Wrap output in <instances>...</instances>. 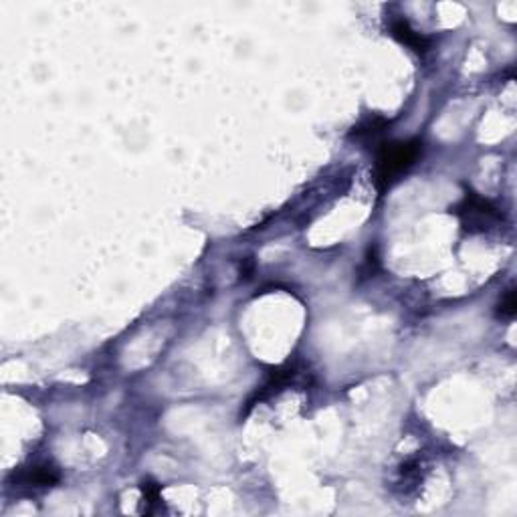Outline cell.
I'll return each mask as SVG.
<instances>
[{"mask_svg": "<svg viewBox=\"0 0 517 517\" xmlns=\"http://www.w3.org/2000/svg\"><path fill=\"white\" fill-rule=\"evenodd\" d=\"M420 154H423V143L418 140L382 143L376 152V188L380 192L388 190L418 160Z\"/></svg>", "mask_w": 517, "mask_h": 517, "instance_id": "cell-1", "label": "cell"}, {"mask_svg": "<svg viewBox=\"0 0 517 517\" xmlns=\"http://www.w3.org/2000/svg\"><path fill=\"white\" fill-rule=\"evenodd\" d=\"M457 214L465 229L469 231H487L493 222H497L501 218L497 208L489 200L477 197V194H467L463 202L459 204Z\"/></svg>", "mask_w": 517, "mask_h": 517, "instance_id": "cell-2", "label": "cell"}, {"mask_svg": "<svg viewBox=\"0 0 517 517\" xmlns=\"http://www.w3.org/2000/svg\"><path fill=\"white\" fill-rule=\"evenodd\" d=\"M516 307H517L516 291H514V289H509V291L505 293V297L501 299L500 316L501 318H514V316H516Z\"/></svg>", "mask_w": 517, "mask_h": 517, "instance_id": "cell-6", "label": "cell"}, {"mask_svg": "<svg viewBox=\"0 0 517 517\" xmlns=\"http://www.w3.org/2000/svg\"><path fill=\"white\" fill-rule=\"evenodd\" d=\"M142 495H143V501H146L148 505H156V503L160 501V485L154 481H143Z\"/></svg>", "mask_w": 517, "mask_h": 517, "instance_id": "cell-7", "label": "cell"}, {"mask_svg": "<svg viewBox=\"0 0 517 517\" xmlns=\"http://www.w3.org/2000/svg\"><path fill=\"white\" fill-rule=\"evenodd\" d=\"M390 33H392V36L398 43L411 47L414 53L423 55L430 49V38L420 35V33H416L406 18H396V20H392L390 22Z\"/></svg>", "mask_w": 517, "mask_h": 517, "instance_id": "cell-3", "label": "cell"}, {"mask_svg": "<svg viewBox=\"0 0 517 517\" xmlns=\"http://www.w3.org/2000/svg\"><path fill=\"white\" fill-rule=\"evenodd\" d=\"M384 127H386V120H382V118H374V120H370L368 124L360 125V127H354V136L356 138H372L376 134H380V132H384Z\"/></svg>", "mask_w": 517, "mask_h": 517, "instance_id": "cell-5", "label": "cell"}, {"mask_svg": "<svg viewBox=\"0 0 517 517\" xmlns=\"http://www.w3.org/2000/svg\"><path fill=\"white\" fill-rule=\"evenodd\" d=\"M57 481H59V473H57V469L51 467V465L31 467L29 473H27V477H24L27 485H35V487H51Z\"/></svg>", "mask_w": 517, "mask_h": 517, "instance_id": "cell-4", "label": "cell"}]
</instances>
